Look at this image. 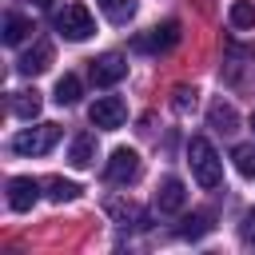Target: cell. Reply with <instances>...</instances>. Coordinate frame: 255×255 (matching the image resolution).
Listing matches in <instances>:
<instances>
[{"label": "cell", "mask_w": 255, "mask_h": 255, "mask_svg": "<svg viewBox=\"0 0 255 255\" xmlns=\"http://www.w3.org/2000/svg\"><path fill=\"white\" fill-rule=\"evenodd\" d=\"M187 163H191V175H195L199 187H219V179H223V163H219L211 139L191 135V143H187Z\"/></svg>", "instance_id": "cell-1"}, {"label": "cell", "mask_w": 255, "mask_h": 255, "mask_svg": "<svg viewBox=\"0 0 255 255\" xmlns=\"http://www.w3.org/2000/svg\"><path fill=\"white\" fill-rule=\"evenodd\" d=\"M60 143V124H36L12 135V151L16 155H48Z\"/></svg>", "instance_id": "cell-2"}, {"label": "cell", "mask_w": 255, "mask_h": 255, "mask_svg": "<svg viewBox=\"0 0 255 255\" xmlns=\"http://www.w3.org/2000/svg\"><path fill=\"white\" fill-rule=\"evenodd\" d=\"M56 28L64 32V40H88L96 32V20L88 12V4H68L60 16H56Z\"/></svg>", "instance_id": "cell-3"}, {"label": "cell", "mask_w": 255, "mask_h": 255, "mask_svg": "<svg viewBox=\"0 0 255 255\" xmlns=\"http://www.w3.org/2000/svg\"><path fill=\"white\" fill-rule=\"evenodd\" d=\"M179 36H183V32H179V20H163L159 28H151V32H143V36H135V40H131V48H135V52H151V56H155V52H171V48L179 44Z\"/></svg>", "instance_id": "cell-4"}, {"label": "cell", "mask_w": 255, "mask_h": 255, "mask_svg": "<svg viewBox=\"0 0 255 255\" xmlns=\"http://www.w3.org/2000/svg\"><path fill=\"white\" fill-rule=\"evenodd\" d=\"M88 76H92V84H96V88H112V84H120V80L128 76V60H124V56H116V52L96 56V60L88 64Z\"/></svg>", "instance_id": "cell-5"}, {"label": "cell", "mask_w": 255, "mask_h": 255, "mask_svg": "<svg viewBox=\"0 0 255 255\" xmlns=\"http://www.w3.org/2000/svg\"><path fill=\"white\" fill-rule=\"evenodd\" d=\"M88 120H92V128L112 131V128H120V124L128 120V108H124V100H120V96H100V100L92 104Z\"/></svg>", "instance_id": "cell-6"}, {"label": "cell", "mask_w": 255, "mask_h": 255, "mask_svg": "<svg viewBox=\"0 0 255 255\" xmlns=\"http://www.w3.org/2000/svg\"><path fill=\"white\" fill-rule=\"evenodd\" d=\"M104 175H108V183H131V179L139 175V155H135L131 147H116V151L108 155Z\"/></svg>", "instance_id": "cell-7"}, {"label": "cell", "mask_w": 255, "mask_h": 255, "mask_svg": "<svg viewBox=\"0 0 255 255\" xmlns=\"http://www.w3.org/2000/svg\"><path fill=\"white\" fill-rule=\"evenodd\" d=\"M36 199H40V183L32 175H12L8 179V207L12 211H28Z\"/></svg>", "instance_id": "cell-8"}, {"label": "cell", "mask_w": 255, "mask_h": 255, "mask_svg": "<svg viewBox=\"0 0 255 255\" xmlns=\"http://www.w3.org/2000/svg\"><path fill=\"white\" fill-rule=\"evenodd\" d=\"M183 203H187V187H183V179L167 175V179L159 183V191H155V207H159L163 215H175V211H183Z\"/></svg>", "instance_id": "cell-9"}, {"label": "cell", "mask_w": 255, "mask_h": 255, "mask_svg": "<svg viewBox=\"0 0 255 255\" xmlns=\"http://www.w3.org/2000/svg\"><path fill=\"white\" fill-rule=\"evenodd\" d=\"M48 64H52V44H48V40H36V44L16 60V72H20V76H40V72H48Z\"/></svg>", "instance_id": "cell-10"}, {"label": "cell", "mask_w": 255, "mask_h": 255, "mask_svg": "<svg viewBox=\"0 0 255 255\" xmlns=\"http://www.w3.org/2000/svg\"><path fill=\"white\" fill-rule=\"evenodd\" d=\"M207 124H211L215 131H223V135H231V131L239 128V112H235L231 104H223V100H215V104L207 108Z\"/></svg>", "instance_id": "cell-11"}, {"label": "cell", "mask_w": 255, "mask_h": 255, "mask_svg": "<svg viewBox=\"0 0 255 255\" xmlns=\"http://www.w3.org/2000/svg\"><path fill=\"white\" fill-rule=\"evenodd\" d=\"M68 159H72V167H92V159H96V135L80 131L72 139V147H68Z\"/></svg>", "instance_id": "cell-12"}, {"label": "cell", "mask_w": 255, "mask_h": 255, "mask_svg": "<svg viewBox=\"0 0 255 255\" xmlns=\"http://www.w3.org/2000/svg\"><path fill=\"white\" fill-rule=\"evenodd\" d=\"M104 211H108L116 223H143V211H139L131 199H108V203H104Z\"/></svg>", "instance_id": "cell-13"}, {"label": "cell", "mask_w": 255, "mask_h": 255, "mask_svg": "<svg viewBox=\"0 0 255 255\" xmlns=\"http://www.w3.org/2000/svg\"><path fill=\"white\" fill-rule=\"evenodd\" d=\"M96 8L112 20V24H128L135 16V0H96Z\"/></svg>", "instance_id": "cell-14"}, {"label": "cell", "mask_w": 255, "mask_h": 255, "mask_svg": "<svg viewBox=\"0 0 255 255\" xmlns=\"http://www.w3.org/2000/svg\"><path fill=\"white\" fill-rule=\"evenodd\" d=\"M28 32H32V20L28 16H20V12H8L4 16V44H20V40H28Z\"/></svg>", "instance_id": "cell-15"}, {"label": "cell", "mask_w": 255, "mask_h": 255, "mask_svg": "<svg viewBox=\"0 0 255 255\" xmlns=\"http://www.w3.org/2000/svg\"><path fill=\"white\" fill-rule=\"evenodd\" d=\"M52 100H56L60 108H72V104L80 100V80H76L72 72H68V76H60V80H56V96H52Z\"/></svg>", "instance_id": "cell-16"}, {"label": "cell", "mask_w": 255, "mask_h": 255, "mask_svg": "<svg viewBox=\"0 0 255 255\" xmlns=\"http://www.w3.org/2000/svg\"><path fill=\"white\" fill-rule=\"evenodd\" d=\"M12 112H16L20 120H36V116H40V92H16Z\"/></svg>", "instance_id": "cell-17"}, {"label": "cell", "mask_w": 255, "mask_h": 255, "mask_svg": "<svg viewBox=\"0 0 255 255\" xmlns=\"http://www.w3.org/2000/svg\"><path fill=\"white\" fill-rule=\"evenodd\" d=\"M231 159H235V171L243 179H255V143H239Z\"/></svg>", "instance_id": "cell-18"}, {"label": "cell", "mask_w": 255, "mask_h": 255, "mask_svg": "<svg viewBox=\"0 0 255 255\" xmlns=\"http://www.w3.org/2000/svg\"><path fill=\"white\" fill-rule=\"evenodd\" d=\"M231 28H255V4L251 0H235L231 4Z\"/></svg>", "instance_id": "cell-19"}, {"label": "cell", "mask_w": 255, "mask_h": 255, "mask_svg": "<svg viewBox=\"0 0 255 255\" xmlns=\"http://www.w3.org/2000/svg\"><path fill=\"white\" fill-rule=\"evenodd\" d=\"M80 195V187L72 183V179H48V199L52 203H68V199H76Z\"/></svg>", "instance_id": "cell-20"}, {"label": "cell", "mask_w": 255, "mask_h": 255, "mask_svg": "<svg viewBox=\"0 0 255 255\" xmlns=\"http://www.w3.org/2000/svg\"><path fill=\"white\" fill-rule=\"evenodd\" d=\"M207 227H211L207 215H187L183 227H179V235H183V239H199V235H207Z\"/></svg>", "instance_id": "cell-21"}, {"label": "cell", "mask_w": 255, "mask_h": 255, "mask_svg": "<svg viewBox=\"0 0 255 255\" xmlns=\"http://www.w3.org/2000/svg\"><path fill=\"white\" fill-rule=\"evenodd\" d=\"M175 112H187V108H195V88H175Z\"/></svg>", "instance_id": "cell-22"}, {"label": "cell", "mask_w": 255, "mask_h": 255, "mask_svg": "<svg viewBox=\"0 0 255 255\" xmlns=\"http://www.w3.org/2000/svg\"><path fill=\"white\" fill-rule=\"evenodd\" d=\"M239 235H243V243H247V247H255V211H247V215H243Z\"/></svg>", "instance_id": "cell-23"}, {"label": "cell", "mask_w": 255, "mask_h": 255, "mask_svg": "<svg viewBox=\"0 0 255 255\" xmlns=\"http://www.w3.org/2000/svg\"><path fill=\"white\" fill-rule=\"evenodd\" d=\"M32 4H36V8H52V0H32Z\"/></svg>", "instance_id": "cell-24"}, {"label": "cell", "mask_w": 255, "mask_h": 255, "mask_svg": "<svg viewBox=\"0 0 255 255\" xmlns=\"http://www.w3.org/2000/svg\"><path fill=\"white\" fill-rule=\"evenodd\" d=\"M251 131H255V112H251Z\"/></svg>", "instance_id": "cell-25"}]
</instances>
